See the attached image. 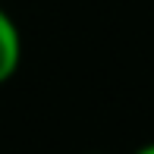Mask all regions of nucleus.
Returning a JSON list of instances; mask_svg holds the SVG:
<instances>
[{
  "mask_svg": "<svg viewBox=\"0 0 154 154\" xmlns=\"http://www.w3.org/2000/svg\"><path fill=\"white\" fill-rule=\"evenodd\" d=\"M132 154H154V142H148V145H142V148H135Z\"/></svg>",
  "mask_w": 154,
  "mask_h": 154,
  "instance_id": "nucleus-2",
  "label": "nucleus"
},
{
  "mask_svg": "<svg viewBox=\"0 0 154 154\" xmlns=\"http://www.w3.org/2000/svg\"><path fill=\"white\" fill-rule=\"evenodd\" d=\"M19 63H22V32L16 19L0 6V88L19 72Z\"/></svg>",
  "mask_w": 154,
  "mask_h": 154,
  "instance_id": "nucleus-1",
  "label": "nucleus"
}]
</instances>
